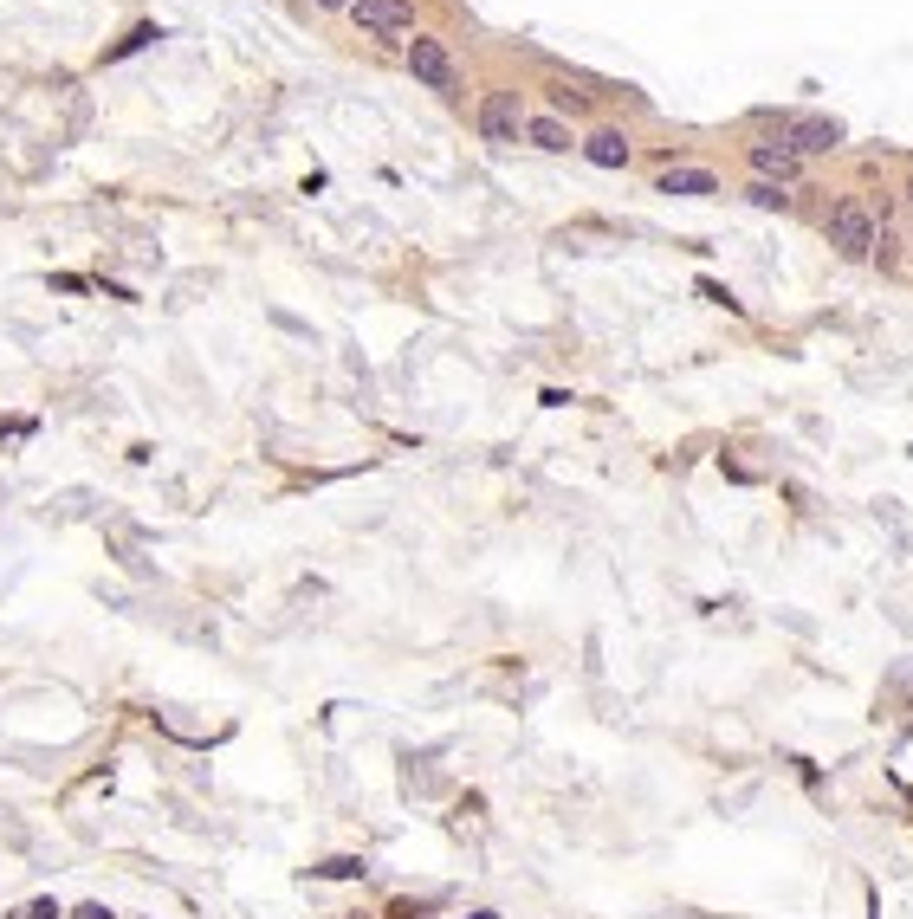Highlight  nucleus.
<instances>
[{"label": "nucleus", "mask_w": 913, "mask_h": 919, "mask_svg": "<svg viewBox=\"0 0 913 919\" xmlns=\"http://www.w3.org/2000/svg\"><path fill=\"white\" fill-rule=\"evenodd\" d=\"M823 233H829V246H836V259H875V246H881V221L862 201H836V208L823 214Z\"/></svg>", "instance_id": "1"}, {"label": "nucleus", "mask_w": 913, "mask_h": 919, "mask_svg": "<svg viewBox=\"0 0 913 919\" xmlns=\"http://www.w3.org/2000/svg\"><path fill=\"white\" fill-rule=\"evenodd\" d=\"M473 123H480V136H486V143H499V149H506V143H525V104H519V91H506V85L486 91Z\"/></svg>", "instance_id": "2"}, {"label": "nucleus", "mask_w": 913, "mask_h": 919, "mask_svg": "<svg viewBox=\"0 0 913 919\" xmlns=\"http://www.w3.org/2000/svg\"><path fill=\"white\" fill-rule=\"evenodd\" d=\"M408 72H415V85L441 91V98H454V85H460L454 52H447L441 39H428V33H415V39H408Z\"/></svg>", "instance_id": "3"}, {"label": "nucleus", "mask_w": 913, "mask_h": 919, "mask_svg": "<svg viewBox=\"0 0 913 919\" xmlns=\"http://www.w3.org/2000/svg\"><path fill=\"white\" fill-rule=\"evenodd\" d=\"M350 20H357L363 39H402L415 26V0H357Z\"/></svg>", "instance_id": "4"}, {"label": "nucleus", "mask_w": 913, "mask_h": 919, "mask_svg": "<svg viewBox=\"0 0 913 919\" xmlns=\"http://www.w3.org/2000/svg\"><path fill=\"white\" fill-rule=\"evenodd\" d=\"M745 162H752L758 182H784V188L803 175V156L784 143V136H758V143H745Z\"/></svg>", "instance_id": "5"}, {"label": "nucleus", "mask_w": 913, "mask_h": 919, "mask_svg": "<svg viewBox=\"0 0 913 919\" xmlns=\"http://www.w3.org/2000/svg\"><path fill=\"white\" fill-rule=\"evenodd\" d=\"M778 136L810 162V156H829V149L842 143V123L836 117H778Z\"/></svg>", "instance_id": "6"}, {"label": "nucleus", "mask_w": 913, "mask_h": 919, "mask_svg": "<svg viewBox=\"0 0 913 919\" xmlns=\"http://www.w3.org/2000/svg\"><path fill=\"white\" fill-rule=\"evenodd\" d=\"M544 98H551V117H590L596 111V91L583 85V78H564V72L544 85Z\"/></svg>", "instance_id": "7"}, {"label": "nucleus", "mask_w": 913, "mask_h": 919, "mask_svg": "<svg viewBox=\"0 0 913 919\" xmlns=\"http://www.w3.org/2000/svg\"><path fill=\"white\" fill-rule=\"evenodd\" d=\"M577 149H583V162H596V169H629V136L622 130H590Z\"/></svg>", "instance_id": "8"}, {"label": "nucleus", "mask_w": 913, "mask_h": 919, "mask_svg": "<svg viewBox=\"0 0 913 919\" xmlns=\"http://www.w3.org/2000/svg\"><path fill=\"white\" fill-rule=\"evenodd\" d=\"M525 143L544 149V156H564V149H570V123L551 117V111H538V117H525Z\"/></svg>", "instance_id": "9"}, {"label": "nucleus", "mask_w": 913, "mask_h": 919, "mask_svg": "<svg viewBox=\"0 0 913 919\" xmlns=\"http://www.w3.org/2000/svg\"><path fill=\"white\" fill-rule=\"evenodd\" d=\"M661 195L706 201V195H719V175H713V169H667V175H661Z\"/></svg>", "instance_id": "10"}, {"label": "nucleus", "mask_w": 913, "mask_h": 919, "mask_svg": "<svg viewBox=\"0 0 913 919\" xmlns=\"http://www.w3.org/2000/svg\"><path fill=\"white\" fill-rule=\"evenodd\" d=\"M745 201H752L758 214H784L790 208V188L784 182H758V175H752V182H745Z\"/></svg>", "instance_id": "11"}, {"label": "nucleus", "mask_w": 913, "mask_h": 919, "mask_svg": "<svg viewBox=\"0 0 913 919\" xmlns=\"http://www.w3.org/2000/svg\"><path fill=\"white\" fill-rule=\"evenodd\" d=\"M363 874H370V861H363V855H331V861L311 868V881H363Z\"/></svg>", "instance_id": "12"}, {"label": "nucleus", "mask_w": 913, "mask_h": 919, "mask_svg": "<svg viewBox=\"0 0 913 919\" xmlns=\"http://www.w3.org/2000/svg\"><path fill=\"white\" fill-rule=\"evenodd\" d=\"M149 39H162V33H156V26H136V33H130V39H117V46L104 52V59H130V52H143Z\"/></svg>", "instance_id": "13"}, {"label": "nucleus", "mask_w": 913, "mask_h": 919, "mask_svg": "<svg viewBox=\"0 0 913 919\" xmlns=\"http://www.w3.org/2000/svg\"><path fill=\"white\" fill-rule=\"evenodd\" d=\"M20 919H65L59 900H33V907H20Z\"/></svg>", "instance_id": "14"}, {"label": "nucleus", "mask_w": 913, "mask_h": 919, "mask_svg": "<svg viewBox=\"0 0 913 919\" xmlns=\"http://www.w3.org/2000/svg\"><path fill=\"white\" fill-rule=\"evenodd\" d=\"M72 919H117V913H111V907H98V900H85V907H78Z\"/></svg>", "instance_id": "15"}, {"label": "nucleus", "mask_w": 913, "mask_h": 919, "mask_svg": "<svg viewBox=\"0 0 913 919\" xmlns=\"http://www.w3.org/2000/svg\"><path fill=\"white\" fill-rule=\"evenodd\" d=\"M311 7H324V13H350L357 0H311Z\"/></svg>", "instance_id": "16"}, {"label": "nucleus", "mask_w": 913, "mask_h": 919, "mask_svg": "<svg viewBox=\"0 0 913 919\" xmlns=\"http://www.w3.org/2000/svg\"><path fill=\"white\" fill-rule=\"evenodd\" d=\"M389 919H421V913L408 907V900H395V907H389Z\"/></svg>", "instance_id": "17"}, {"label": "nucleus", "mask_w": 913, "mask_h": 919, "mask_svg": "<svg viewBox=\"0 0 913 919\" xmlns=\"http://www.w3.org/2000/svg\"><path fill=\"white\" fill-rule=\"evenodd\" d=\"M467 919H499V913H493V907H473V913H467Z\"/></svg>", "instance_id": "18"}]
</instances>
